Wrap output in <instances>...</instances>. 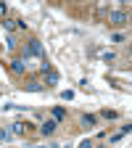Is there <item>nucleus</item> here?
I'll list each match as a JSON object with an SVG mask.
<instances>
[{"label": "nucleus", "mask_w": 132, "mask_h": 148, "mask_svg": "<svg viewBox=\"0 0 132 148\" xmlns=\"http://www.w3.org/2000/svg\"><path fill=\"white\" fill-rule=\"evenodd\" d=\"M64 116H66V111H64L61 106H55V108H53V119H55V122H61Z\"/></svg>", "instance_id": "5"}, {"label": "nucleus", "mask_w": 132, "mask_h": 148, "mask_svg": "<svg viewBox=\"0 0 132 148\" xmlns=\"http://www.w3.org/2000/svg\"><path fill=\"white\" fill-rule=\"evenodd\" d=\"M40 132H42L45 138H48V135H53V132H55V119H48V122L40 127Z\"/></svg>", "instance_id": "2"}, {"label": "nucleus", "mask_w": 132, "mask_h": 148, "mask_svg": "<svg viewBox=\"0 0 132 148\" xmlns=\"http://www.w3.org/2000/svg\"><path fill=\"white\" fill-rule=\"evenodd\" d=\"M61 98H64V101H71V98H74V92H71V90H64V92H61Z\"/></svg>", "instance_id": "10"}, {"label": "nucleus", "mask_w": 132, "mask_h": 148, "mask_svg": "<svg viewBox=\"0 0 132 148\" xmlns=\"http://www.w3.org/2000/svg\"><path fill=\"white\" fill-rule=\"evenodd\" d=\"M127 18H129V21H132V11H129V16H127Z\"/></svg>", "instance_id": "14"}, {"label": "nucleus", "mask_w": 132, "mask_h": 148, "mask_svg": "<svg viewBox=\"0 0 132 148\" xmlns=\"http://www.w3.org/2000/svg\"><path fill=\"white\" fill-rule=\"evenodd\" d=\"M27 53L29 56H42V42L40 40H29L27 42Z\"/></svg>", "instance_id": "1"}, {"label": "nucleus", "mask_w": 132, "mask_h": 148, "mask_svg": "<svg viewBox=\"0 0 132 148\" xmlns=\"http://www.w3.org/2000/svg\"><path fill=\"white\" fill-rule=\"evenodd\" d=\"M48 82H50V85H55V82H58V71L48 69Z\"/></svg>", "instance_id": "8"}, {"label": "nucleus", "mask_w": 132, "mask_h": 148, "mask_svg": "<svg viewBox=\"0 0 132 148\" xmlns=\"http://www.w3.org/2000/svg\"><path fill=\"white\" fill-rule=\"evenodd\" d=\"M103 116H106V119H116V111H108V108H106V111H103Z\"/></svg>", "instance_id": "11"}, {"label": "nucleus", "mask_w": 132, "mask_h": 148, "mask_svg": "<svg viewBox=\"0 0 132 148\" xmlns=\"http://www.w3.org/2000/svg\"><path fill=\"white\" fill-rule=\"evenodd\" d=\"M0 140H8V132H5V130H0Z\"/></svg>", "instance_id": "13"}, {"label": "nucleus", "mask_w": 132, "mask_h": 148, "mask_svg": "<svg viewBox=\"0 0 132 148\" xmlns=\"http://www.w3.org/2000/svg\"><path fill=\"white\" fill-rule=\"evenodd\" d=\"M82 124L85 127H92V124H95V116H92V114H85L82 116Z\"/></svg>", "instance_id": "7"}, {"label": "nucleus", "mask_w": 132, "mask_h": 148, "mask_svg": "<svg viewBox=\"0 0 132 148\" xmlns=\"http://www.w3.org/2000/svg\"><path fill=\"white\" fill-rule=\"evenodd\" d=\"M111 21H114V24H124L127 21V13L124 11H114V13H111Z\"/></svg>", "instance_id": "3"}, {"label": "nucleus", "mask_w": 132, "mask_h": 148, "mask_svg": "<svg viewBox=\"0 0 132 148\" xmlns=\"http://www.w3.org/2000/svg\"><path fill=\"white\" fill-rule=\"evenodd\" d=\"M79 148H92V143H90V140H82V145H79Z\"/></svg>", "instance_id": "12"}, {"label": "nucleus", "mask_w": 132, "mask_h": 148, "mask_svg": "<svg viewBox=\"0 0 132 148\" xmlns=\"http://www.w3.org/2000/svg\"><path fill=\"white\" fill-rule=\"evenodd\" d=\"M127 132H132V124H124V127H122V130H119V132H116L114 138H111V140H114V143H116V140H119L122 135H127Z\"/></svg>", "instance_id": "4"}, {"label": "nucleus", "mask_w": 132, "mask_h": 148, "mask_svg": "<svg viewBox=\"0 0 132 148\" xmlns=\"http://www.w3.org/2000/svg\"><path fill=\"white\" fill-rule=\"evenodd\" d=\"M13 71H24V61L21 58H13Z\"/></svg>", "instance_id": "9"}, {"label": "nucleus", "mask_w": 132, "mask_h": 148, "mask_svg": "<svg viewBox=\"0 0 132 148\" xmlns=\"http://www.w3.org/2000/svg\"><path fill=\"white\" fill-rule=\"evenodd\" d=\"M11 127H13V135H21L24 130H27V124H24V122H16V124H11Z\"/></svg>", "instance_id": "6"}]
</instances>
